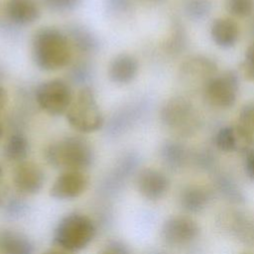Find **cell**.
<instances>
[{
    "mask_svg": "<svg viewBox=\"0 0 254 254\" xmlns=\"http://www.w3.org/2000/svg\"><path fill=\"white\" fill-rule=\"evenodd\" d=\"M13 181L16 189L25 194H35L40 191L45 182L43 170L33 162L23 161L14 171Z\"/></svg>",
    "mask_w": 254,
    "mask_h": 254,
    "instance_id": "7c38bea8",
    "label": "cell"
},
{
    "mask_svg": "<svg viewBox=\"0 0 254 254\" xmlns=\"http://www.w3.org/2000/svg\"><path fill=\"white\" fill-rule=\"evenodd\" d=\"M216 147L224 152H239L246 154L254 143V135L241 125L220 128L214 137Z\"/></svg>",
    "mask_w": 254,
    "mask_h": 254,
    "instance_id": "9c48e42d",
    "label": "cell"
},
{
    "mask_svg": "<svg viewBox=\"0 0 254 254\" xmlns=\"http://www.w3.org/2000/svg\"><path fill=\"white\" fill-rule=\"evenodd\" d=\"M94 68L92 64L87 60H79L71 64L69 67L67 77L68 82L79 86H88L89 81L92 79Z\"/></svg>",
    "mask_w": 254,
    "mask_h": 254,
    "instance_id": "d4e9b609",
    "label": "cell"
},
{
    "mask_svg": "<svg viewBox=\"0 0 254 254\" xmlns=\"http://www.w3.org/2000/svg\"><path fill=\"white\" fill-rule=\"evenodd\" d=\"M239 89V79L232 70L215 74L203 85L205 100L218 108H229L234 105Z\"/></svg>",
    "mask_w": 254,
    "mask_h": 254,
    "instance_id": "8992f818",
    "label": "cell"
},
{
    "mask_svg": "<svg viewBox=\"0 0 254 254\" xmlns=\"http://www.w3.org/2000/svg\"><path fill=\"white\" fill-rule=\"evenodd\" d=\"M87 178L81 171H65L51 188V195L58 199H71L79 196L87 187Z\"/></svg>",
    "mask_w": 254,
    "mask_h": 254,
    "instance_id": "8fae6325",
    "label": "cell"
},
{
    "mask_svg": "<svg viewBox=\"0 0 254 254\" xmlns=\"http://www.w3.org/2000/svg\"><path fill=\"white\" fill-rule=\"evenodd\" d=\"M29 151V141L21 132H15L10 135L4 146V155L12 162H23L27 158Z\"/></svg>",
    "mask_w": 254,
    "mask_h": 254,
    "instance_id": "7402d4cb",
    "label": "cell"
},
{
    "mask_svg": "<svg viewBox=\"0 0 254 254\" xmlns=\"http://www.w3.org/2000/svg\"><path fill=\"white\" fill-rule=\"evenodd\" d=\"M198 162L202 168L208 169V168H211V166L213 164V157L211 156L210 153L204 152V153L200 154V156L198 158Z\"/></svg>",
    "mask_w": 254,
    "mask_h": 254,
    "instance_id": "e575fe53",
    "label": "cell"
},
{
    "mask_svg": "<svg viewBox=\"0 0 254 254\" xmlns=\"http://www.w3.org/2000/svg\"><path fill=\"white\" fill-rule=\"evenodd\" d=\"M95 226L90 218L83 214H69L58 224L54 242L61 249L74 252L84 248L93 238Z\"/></svg>",
    "mask_w": 254,
    "mask_h": 254,
    "instance_id": "277c9868",
    "label": "cell"
},
{
    "mask_svg": "<svg viewBox=\"0 0 254 254\" xmlns=\"http://www.w3.org/2000/svg\"><path fill=\"white\" fill-rule=\"evenodd\" d=\"M107 254H131L128 247L122 242L111 241L107 245Z\"/></svg>",
    "mask_w": 254,
    "mask_h": 254,
    "instance_id": "d6a6232c",
    "label": "cell"
},
{
    "mask_svg": "<svg viewBox=\"0 0 254 254\" xmlns=\"http://www.w3.org/2000/svg\"><path fill=\"white\" fill-rule=\"evenodd\" d=\"M3 132H4V130H3V126H2V124L0 123V139H1V137L3 136Z\"/></svg>",
    "mask_w": 254,
    "mask_h": 254,
    "instance_id": "8d00e7d4",
    "label": "cell"
},
{
    "mask_svg": "<svg viewBox=\"0 0 254 254\" xmlns=\"http://www.w3.org/2000/svg\"><path fill=\"white\" fill-rule=\"evenodd\" d=\"M214 187L217 192L227 201L234 204H241L245 200L242 190L232 178L227 175H219L214 180Z\"/></svg>",
    "mask_w": 254,
    "mask_h": 254,
    "instance_id": "603a6c76",
    "label": "cell"
},
{
    "mask_svg": "<svg viewBox=\"0 0 254 254\" xmlns=\"http://www.w3.org/2000/svg\"><path fill=\"white\" fill-rule=\"evenodd\" d=\"M225 8L235 17H247L254 10V0H225Z\"/></svg>",
    "mask_w": 254,
    "mask_h": 254,
    "instance_id": "484cf974",
    "label": "cell"
},
{
    "mask_svg": "<svg viewBox=\"0 0 254 254\" xmlns=\"http://www.w3.org/2000/svg\"><path fill=\"white\" fill-rule=\"evenodd\" d=\"M65 34L72 48L83 55H93L100 48L97 36L82 24L71 23L67 25Z\"/></svg>",
    "mask_w": 254,
    "mask_h": 254,
    "instance_id": "e0dca14e",
    "label": "cell"
},
{
    "mask_svg": "<svg viewBox=\"0 0 254 254\" xmlns=\"http://www.w3.org/2000/svg\"><path fill=\"white\" fill-rule=\"evenodd\" d=\"M47 162L54 168L65 171H82L94 161L91 144L79 136H67L50 144L46 151Z\"/></svg>",
    "mask_w": 254,
    "mask_h": 254,
    "instance_id": "7a4b0ae2",
    "label": "cell"
},
{
    "mask_svg": "<svg viewBox=\"0 0 254 254\" xmlns=\"http://www.w3.org/2000/svg\"><path fill=\"white\" fill-rule=\"evenodd\" d=\"M161 158L168 168L177 170L184 166L187 160V150L178 142L167 141L161 148Z\"/></svg>",
    "mask_w": 254,
    "mask_h": 254,
    "instance_id": "cb8c5ba5",
    "label": "cell"
},
{
    "mask_svg": "<svg viewBox=\"0 0 254 254\" xmlns=\"http://www.w3.org/2000/svg\"><path fill=\"white\" fill-rule=\"evenodd\" d=\"M106 12L114 17H120L127 14L132 7L131 0H104Z\"/></svg>",
    "mask_w": 254,
    "mask_h": 254,
    "instance_id": "f1b7e54d",
    "label": "cell"
},
{
    "mask_svg": "<svg viewBox=\"0 0 254 254\" xmlns=\"http://www.w3.org/2000/svg\"><path fill=\"white\" fill-rule=\"evenodd\" d=\"M82 0H42L44 6L53 12L64 13L75 10Z\"/></svg>",
    "mask_w": 254,
    "mask_h": 254,
    "instance_id": "83f0119b",
    "label": "cell"
},
{
    "mask_svg": "<svg viewBox=\"0 0 254 254\" xmlns=\"http://www.w3.org/2000/svg\"><path fill=\"white\" fill-rule=\"evenodd\" d=\"M7 19L17 26L35 23L41 16V9L36 0H6Z\"/></svg>",
    "mask_w": 254,
    "mask_h": 254,
    "instance_id": "2e32d148",
    "label": "cell"
},
{
    "mask_svg": "<svg viewBox=\"0 0 254 254\" xmlns=\"http://www.w3.org/2000/svg\"><path fill=\"white\" fill-rule=\"evenodd\" d=\"M245 155V172L247 176L254 181V149H251Z\"/></svg>",
    "mask_w": 254,
    "mask_h": 254,
    "instance_id": "836d02e7",
    "label": "cell"
},
{
    "mask_svg": "<svg viewBox=\"0 0 254 254\" xmlns=\"http://www.w3.org/2000/svg\"><path fill=\"white\" fill-rule=\"evenodd\" d=\"M139 70L137 59L127 53L115 56L108 64V77L116 84H128L134 80Z\"/></svg>",
    "mask_w": 254,
    "mask_h": 254,
    "instance_id": "9a60e30c",
    "label": "cell"
},
{
    "mask_svg": "<svg viewBox=\"0 0 254 254\" xmlns=\"http://www.w3.org/2000/svg\"><path fill=\"white\" fill-rule=\"evenodd\" d=\"M210 199L209 192L201 187L190 186L185 188L180 195L182 207L188 212H199L208 203Z\"/></svg>",
    "mask_w": 254,
    "mask_h": 254,
    "instance_id": "44dd1931",
    "label": "cell"
},
{
    "mask_svg": "<svg viewBox=\"0 0 254 254\" xmlns=\"http://www.w3.org/2000/svg\"><path fill=\"white\" fill-rule=\"evenodd\" d=\"M160 117L164 125L182 133L190 131L195 123L191 103L181 96L166 101L162 106Z\"/></svg>",
    "mask_w": 254,
    "mask_h": 254,
    "instance_id": "ba28073f",
    "label": "cell"
},
{
    "mask_svg": "<svg viewBox=\"0 0 254 254\" xmlns=\"http://www.w3.org/2000/svg\"><path fill=\"white\" fill-rule=\"evenodd\" d=\"M7 101H8L7 91H6V89L2 85H0V112L6 106Z\"/></svg>",
    "mask_w": 254,
    "mask_h": 254,
    "instance_id": "d590c367",
    "label": "cell"
},
{
    "mask_svg": "<svg viewBox=\"0 0 254 254\" xmlns=\"http://www.w3.org/2000/svg\"><path fill=\"white\" fill-rule=\"evenodd\" d=\"M104 254H107V253H104Z\"/></svg>",
    "mask_w": 254,
    "mask_h": 254,
    "instance_id": "60d3db41",
    "label": "cell"
},
{
    "mask_svg": "<svg viewBox=\"0 0 254 254\" xmlns=\"http://www.w3.org/2000/svg\"><path fill=\"white\" fill-rule=\"evenodd\" d=\"M25 203L21 200H18V199H13V200H10L7 205H6V211L9 215H12V216H15V215H20L21 213L24 212V209H25Z\"/></svg>",
    "mask_w": 254,
    "mask_h": 254,
    "instance_id": "1f68e13d",
    "label": "cell"
},
{
    "mask_svg": "<svg viewBox=\"0 0 254 254\" xmlns=\"http://www.w3.org/2000/svg\"><path fill=\"white\" fill-rule=\"evenodd\" d=\"M136 183L140 193L148 199L162 197L169 187L168 178L162 172L150 168L139 172Z\"/></svg>",
    "mask_w": 254,
    "mask_h": 254,
    "instance_id": "5bb4252c",
    "label": "cell"
},
{
    "mask_svg": "<svg viewBox=\"0 0 254 254\" xmlns=\"http://www.w3.org/2000/svg\"><path fill=\"white\" fill-rule=\"evenodd\" d=\"M149 108L148 102L143 98H138L124 103L118 107L105 122L106 134L116 138L137 125L146 115Z\"/></svg>",
    "mask_w": 254,
    "mask_h": 254,
    "instance_id": "52a82bcc",
    "label": "cell"
},
{
    "mask_svg": "<svg viewBox=\"0 0 254 254\" xmlns=\"http://www.w3.org/2000/svg\"><path fill=\"white\" fill-rule=\"evenodd\" d=\"M34 246L24 234L14 230L0 231L1 254H33Z\"/></svg>",
    "mask_w": 254,
    "mask_h": 254,
    "instance_id": "d6986e66",
    "label": "cell"
},
{
    "mask_svg": "<svg viewBox=\"0 0 254 254\" xmlns=\"http://www.w3.org/2000/svg\"><path fill=\"white\" fill-rule=\"evenodd\" d=\"M182 72L184 75L191 79H203L205 82L215 75L216 64L208 58L196 56L186 61L182 65Z\"/></svg>",
    "mask_w": 254,
    "mask_h": 254,
    "instance_id": "ffe728a7",
    "label": "cell"
},
{
    "mask_svg": "<svg viewBox=\"0 0 254 254\" xmlns=\"http://www.w3.org/2000/svg\"><path fill=\"white\" fill-rule=\"evenodd\" d=\"M69 126L81 133H92L101 129L105 119L99 108L93 89L88 86L79 88L65 113Z\"/></svg>",
    "mask_w": 254,
    "mask_h": 254,
    "instance_id": "3957f363",
    "label": "cell"
},
{
    "mask_svg": "<svg viewBox=\"0 0 254 254\" xmlns=\"http://www.w3.org/2000/svg\"><path fill=\"white\" fill-rule=\"evenodd\" d=\"M199 228L195 221L186 216H176L165 221L162 237L170 245H182L195 239Z\"/></svg>",
    "mask_w": 254,
    "mask_h": 254,
    "instance_id": "30bf717a",
    "label": "cell"
},
{
    "mask_svg": "<svg viewBox=\"0 0 254 254\" xmlns=\"http://www.w3.org/2000/svg\"><path fill=\"white\" fill-rule=\"evenodd\" d=\"M210 36L213 43L223 49L233 47L239 37V28L230 18H217L210 26Z\"/></svg>",
    "mask_w": 254,
    "mask_h": 254,
    "instance_id": "ac0fdd59",
    "label": "cell"
},
{
    "mask_svg": "<svg viewBox=\"0 0 254 254\" xmlns=\"http://www.w3.org/2000/svg\"><path fill=\"white\" fill-rule=\"evenodd\" d=\"M1 175H2V169H1V167H0V178H1Z\"/></svg>",
    "mask_w": 254,
    "mask_h": 254,
    "instance_id": "f35d334b",
    "label": "cell"
},
{
    "mask_svg": "<svg viewBox=\"0 0 254 254\" xmlns=\"http://www.w3.org/2000/svg\"><path fill=\"white\" fill-rule=\"evenodd\" d=\"M73 48L65 32L55 27H43L32 38V58L44 71H57L70 65Z\"/></svg>",
    "mask_w": 254,
    "mask_h": 254,
    "instance_id": "6da1fadb",
    "label": "cell"
},
{
    "mask_svg": "<svg viewBox=\"0 0 254 254\" xmlns=\"http://www.w3.org/2000/svg\"><path fill=\"white\" fill-rule=\"evenodd\" d=\"M210 4L207 0H189L186 3V12L191 19H201L208 14Z\"/></svg>",
    "mask_w": 254,
    "mask_h": 254,
    "instance_id": "4316f807",
    "label": "cell"
},
{
    "mask_svg": "<svg viewBox=\"0 0 254 254\" xmlns=\"http://www.w3.org/2000/svg\"><path fill=\"white\" fill-rule=\"evenodd\" d=\"M237 240L247 246H254V217L242 211H230L220 222Z\"/></svg>",
    "mask_w": 254,
    "mask_h": 254,
    "instance_id": "4fadbf2b",
    "label": "cell"
},
{
    "mask_svg": "<svg viewBox=\"0 0 254 254\" xmlns=\"http://www.w3.org/2000/svg\"><path fill=\"white\" fill-rule=\"evenodd\" d=\"M240 69L246 79L254 80V43L247 48Z\"/></svg>",
    "mask_w": 254,
    "mask_h": 254,
    "instance_id": "4dcf8cb0",
    "label": "cell"
},
{
    "mask_svg": "<svg viewBox=\"0 0 254 254\" xmlns=\"http://www.w3.org/2000/svg\"><path fill=\"white\" fill-rule=\"evenodd\" d=\"M44 254H60L59 252H56V251H49V252H46Z\"/></svg>",
    "mask_w": 254,
    "mask_h": 254,
    "instance_id": "74e56055",
    "label": "cell"
},
{
    "mask_svg": "<svg viewBox=\"0 0 254 254\" xmlns=\"http://www.w3.org/2000/svg\"><path fill=\"white\" fill-rule=\"evenodd\" d=\"M238 124L254 135V101L242 106L238 116Z\"/></svg>",
    "mask_w": 254,
    "mask_h": 254,
    "instance_id": "f546056e",
    "label": "cell"
},
{
    "mask_svg": "<svg viewBox=\"0 0 254 254\" xmlns=\"http://www.w3.org/2000/svg\"><path fill=\"white\" fill-rule=\"evenodd\" d=\"M35 99L46 113L52 116L65 114L73 94L70 84L63 78H51L41 82L35 90Z\"/></svg>",
    "mask_w": 254,
    "mask_h": 254,
    "instance_id": "5b68a950",
    "label": "cell"
},
{
    "mask_svg": "<svg viewBox=\"0 0 254 254\" xmlns=\"http://www.w3.org/2000/svg\"><path fill=\"white\" fill-rule=\"evenodd\" d=\"M155 254H162V253H155Z\"/></svg>",
    "mask_w": 254,
    "mask_h": 254,
    "instance_id": "ab89813d",
    "label": "cell"
}]
</instances>
